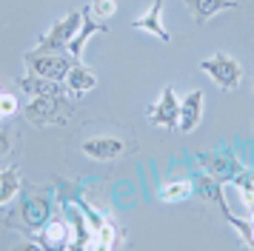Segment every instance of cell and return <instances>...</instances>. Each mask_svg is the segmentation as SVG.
Masks as SVG:
<instances>
[{
  "label": "cell",
  "mask_w": 254,
  "mask_h": 251,
  "mask_svg": "<svg viewBox=\"0 0 254 251\" xmlns=\"http://www.w3.org/2000/svg\"><path fill=\"white\" fill-rule=\"evenodd\" d=\"M203 100H206V94L200 89H191L183 100H180V120H177V128H180L183 134H191L197 126H200V120H203Z\"/></svg>",
  "instance_id": "cell-9"
},
{
  "label": "cell",
  "mask_w": 254,
  "mask_h": 251,
  "mask_svg": "<svg viewBox=\"0 0 254 251\" xmlns=\"http://www.w3.org/2000/svg\"><path fill=\"white\" fill-rule=\"evenodd\" d=\"M89 9H92V14H97V17H103L106 20V17H112V14L117 11V3L115 0H94Z\"/></svg>",
  "instance_id": "cell-22"
},
{
  "label": "cell",
  "mask_w": 254,
  "mask_h": 251,
  "mask_svg": "<svg viewBox=\"0 0 254 251\" xmlns=\"http://www.w3.org/2000/svg\"><path fill=\"white\" fill-rule=\"evenodd\" d=\"M26 68L37 74V77H49V80H66L69 68L77 63L74 57H66L63 52H40V49H32L23 55Z\"/></svg>",
  "instance_id": "cell-3"
},
{
  "label": "cell",
  "mask_w": 254,
  "mask_h": 251,
  "mask_svg": "<svg viewBox=\"0 0 254 251\" xmlns=\"http://www.w3.org/2000/svg\"><path fill=\"white\" fill-rule=\"evenodd\" d=\"M0 120H3V117H0Z\"/></svg>",
  "instance_id": "cell-26"
},
{
  "label": "cell",
  "mask_w": 254,
  "mask_h": 251,
  "mask_svg": "<svg viewBox=\"0 0 254 251\" xmlns=\"http://www.w3.org/2000/svg\"><path fill=\"white\" fill-rule=\"evenodd\" d=\"M191 183H194V191L200 194L203 200L220 203V200L226 197V194H223V183H220V180H214V177H211V174H206V171H203V174H197V177H194Z\"/></svg>",
  "instance_id": "cell-19"
},
{
  "label": "cell",
  "mask_w": 254,
  "mask_h": 251,
  "mask_svg": "<svg viewBox=\"0 0 254 251\" xmlns=\"http://www.w3.org/2000/svg\"><path fill=\"white\" fill-rule=\"evenodd\" d=\"M194 194V183L191 180H169L160 186V200L163 203H183Z\"/></svg>",
  "instance_id": "cell-18"
},
{
  "label": "cell",
  "mask_w": 254,
  "mask_h": 251,
  "mask_svg": "<svg viewBox=\"0 0 254 251\" xmlns=\"http://www.w3.org/2000/svg\"><path fill=\"white\" fill-rule=\"evenodd\" d=\"M186 6H189L191 17L197 23H208L214 14H220L226 9H237L240 3L237 0H186Z\"/></svg>",
  "instance_id": "cell-15"
},
{
  "label": "cell",
  "mask_w": 254,
  "mask_h": 251,
  "mask_svg": "<svg viewBox=\"0 0 254 251\" xmlns=\"http://www.w3.org/2000/svg\"><path fill=\"white\" fill-rule=\"evenodd\" d=\"M146 117L151 120V126H160V128H174L180 120V97L174 94L172 86H166L160 91V100L146 109Z\"/></svg>",
  "instance_id": "cell-7"
},
{
  "label": "cell",
  "mask_w": 254,
  "mask_h": 251,
  "mask_svg": "<svg viewBox=\"0 0 254 251\" xmlns=\"http://www.w3.org/2000/svg\"><path fill=\"white\" fill-rule=\"evenodd\" d=\"M9 151H12V137L6 128H0V157H6Z\"/></svg>",
  "instance_id": "cell-24"
},
{
  "label": "cell",
  "mask_w": 254,
  "mask_h": 251,
  "mask_svg": "<svg viewBox=\"0 0 254 251\" xmlns=\"http://www.w3.org/2000/svg\"><path fill=\"white\" fill-rule=\"evenodd\" d=\"M246 208H249V217L254 220V203H252V205H246Z\"/></svg>",
  "instance_id": "cell-25"
},
{
  "label": "cell",
  "mask_w": 254,
  "mask_h": 251,
  "mask_svg": "<svg viewBox=\"0 0 254 251\" xmlns=\"http://www.w3.org/2000/svg\"><path fill=\"white\" fill-rule=\"evenodd\" d=\"M74 112V100L69 94H52V97H32V103H26V120L32 126H58L66 123Z\"/></svg>",
  "instance_id": "cell-1"
},
{
  "label": "cell",
  "mask_w": 254,
  "mask_h": 251,
  "mask_svg": "<svg viewBox=\"0 0 254 251\" xmlns=\"http://www.w3.org/2000/svg\"><path fill=\"white\" fill-rule=\"evenodd\" d=\"M200 71H206L214 80V86H220V91H234L243 83V66L229 55H211L200 63Z\"/></svg>",
  "instance_id": "cell-4"
},
{
  "label": "cell",
  "mask_w": 254,
  "mask_h": 251,
  "mask_svg": "<svg viewBox=\"0 0 254 251\" xmlns=\"http://www.w3.org/2000/svg\"><path fill=\"white\" fill-rule=\"evenodd\" d=\"M63 83H66V89H69L71 94H86V91H92L94 86H97V74L77 60V63L69 68V74H66Z\"/></svg>",
  "instance_id": "cell-17"
},
{
  "label": "cell",
  "mask_w": 254,
  "mask_h": 251,
  "mask_svg": "<svg viewBox=\"0 0 254 251\" xmlns=\"http://www.w3.org/2000/svg\"><path fill=\"white\" fill-rule=\"evenodd\" d=\"M9 217H12L9 226H20L23 231L35 234V231H40L46 226V220L52 217V200H49L46 191H29L20 197L17 211H12Z\"/></svg>",
  "instance_id": "cell-2"
},
{
  "label": "cell",
  "mask_w": 254,
  "mask_h": 251,
  "mask_svg": "<svg viewBox=\"0 0 254 251\" xmlns=\"http://www.w3.org/2000/svg\"><path fill=\"white\" fill-rule=\"evenodd\" d=\"M14 112H17L14 94H3V91H0V117H12Z\"/></svg>",
  "instance_id": "cell-23"
},
{
  "label": "cell",
  "mask_w": 254,
  "mask_h": 251,
  "mask_svg": "<svg viewBox=\"0 0 254 251\" xmlns=\"http://www.w3.org/2000/svg\"><path fill=\"white\" fill-rule=\"evenodd\" d=\"M43 231V249H69L71 234H69V223L60 220V217H49L46 226L40 228Z\"/></svg>",
  "instance_id": "cell-16"
},
{
  "label": "cell",
  "mask_w": 254,
  "mask_h": 251,
  "mask_svg": "<svg viewBox=\"0 0 254 251\" xmlns=\"http://www.w3.org/2000/svg\"><path fill=\"white\" fill-rule=\"evenodd\" d=\"M83 214L89 220V226L94 231V240H97V249H117V228L109 223V217H103L100 211H94L92 205L80 203Z\"/></svg>",
  "instance_id": "cell-10"
},
{
  "label": "cell",
  "mask_w": 254,
  "mask_h": 251,
  "mask_svg": "<svg viewBox=\"0 0 254 251\" xmlns=\"http://www.w3.org/2000/svg\"><path fill=\"white\" fill-rule=\"evenodd\" d=\"M20 89L29 97H52V94H66V83L63 80H49V77H37L32 71H26L20 77Z\"/></svg>",
  "instance_id": "cell-13"
},
{
  "label": "cell",
  "mask_w": 254,
  "mask_h": 251,
  "mask_svg": "<svg viewBox=\"0 0 254 251\" xmlns=\"http://www.w3.org/2000/svg\"><path fill=\"white\" fill-rule=\"evenodd\" d=\"M231 186L240 191V200H243L246 205L254 203V171L243 169L240 174H234V177H231Z\"/></svg>",
  "instance_id": "cell-21"
},
{
  "label": "cell",
  "mask_w": 254,
  "mask_h": 251,
  "mask_svg": "<svg viewBox=\"0 0 254 251\" xmlns=\"http://www.w3.org/2000/svg\"><path fill=\"white\" fill-rule=\"evenodd\" d=\"M131 26L140 29V32H146V34H154V37L163 40V43H169V40H172V34L166 32V26H163V0H154L149 9H146V14L137 17Z\"/></svg>",
  "instance_id": "cell-12"
},
{
  "label": "cell",
  "mask_w": 254,
  "mask_h": 251,
  "mask_svg": "<svg viewBox=\"0 0 254 251\" xmlns=\"http://www.w3.org/2000/svg\"><path fill=\"white\" fill-rule=\"evenodd\" d=\"M83 154L92 160H117L128 154L131 148H128L126 140H120V137H106V134H97V137H86L80 143Z\"/></svg>",
  "instance_id": "cell-8"
},
{
  "label": "cell",
  "mask_w": 254,
  "mask_h": 251,
  "mask_svg": "<svg viewBox=\"0 0 254 251\" xmlns=\"http://www.w3.org/2000/svg\"><path fill=\"white\" fill-rule=\"evenodd\" d=\"M80 23H83V11H69L63 20L52 23V29L40 37L37 49H40V52H63V49H69L71 37L80 29Z\"/></svg>",
  "instance_id": "cell-5"
},
{
  "label": "cell",
  "mask_w": 254,
  "mask_h": 251,
  "mask_svg": "<svg viewBox=\"0 0 254 251\" xmlns=\"http://www.w3.org/2000/svg\"><path fill=\"white\" fill-rule=\"evenodd\" d=\"M197 163L203 166L206 174H211L220 183H231V177L243 171L240 160L234 157L231 151H203V154H197Z\"/></svg>",
  "instance_id": "cell-6"
},
{
  "label": "cell",
  "mask_w": 254,
  "mask_h": 251,
  "mask_svg": "<svg viewBox=\"0 0 254 251\" xmlns=\"http://www.w3.org/2000/svg\"><path fill=\"white\" fill-rule=\"evenodd\" d=\"M106 32H109V26L94 20L92 9H83V23H80V29H77V34L71 37L69 55L74 57V60H80V57H83V49H86V43H89V37H92V34H106Z\"/></svg>",
  "instance_id": "cell-11"
},
{
  "label": "cell",
  "mask_w": 254,
  "mask_h": 251,
  "mask_svg": "<svg viewBox=\"0 0 254 251\" xmlns=\"http://www.w3.org/2000/svg\"><path fill=\"white\" fill-rule=\"evenodd\" d=\"M20 191V174L14 166L0 169V205H6L9 200H14V194Z\"/></svg>",
  "instance_id": "cell-20"
},
{
  "label": "cell",
  "mask_w": 254,
  "mask_h": 251,
  "mask_svg": "<svg viewBox=\"0 0 254 251\" xmlns=\"http://www.w3.org/2000/svg\"><path fill=\"white\" fill-rule=\"evenodd\" d=\"M69 226H71V243L69 249H94V231L89 220L83 214V208H71L69 211Z\"/></svg>",
  "instance_id": "cell-14"
}]
</instances>
